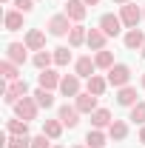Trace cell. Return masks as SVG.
Instances as JSON below:
<instances>
[{
	"label": "cell",
	"mask_w": 145,
	"mask_h": 148,
	"mask_svg": "<svg viewBox=\"0 0 145 148\" xmlns=\"http://www.w3.org/2000/svg\"><path fill=\"white\" fill-rule=\"evenodd\" d=\"M23 97H29V83H26L23 77L14 80V83H9V86H6V91H3L6 106H17V100H23Z\"/></svg>",
	"instance_id": "1"
},
{
	"label": "cell",
	"mask_w": 145,
	"mask_h": 148,
	"mask_svg": "<svg viewBox=\"0 0 145 148\" xmlns=\"http://www.w3.org/2000/svg\"><path fill=\"white\" fill-rule=\"evenodd\" d=\"M46 29H49V34H51V37H66V34L74 29V26H71V17L63 12V14H51Z\"/></svg>",
	"instance_id": "2"
},
{
	"label": "cell",
	"mask_w": 145,
	"mask_h": 148,
	"mask_svg": "<svg viewBox=\"0 0 145 148\" xmlns=\"http://www.w3.org/2000/svg\"><path fill=\"white\" fill-rule=\"evenodd\" d=\"M128 80H131V69H128L125 63H114L108 69V86L122 88V86H128Z\"/></svg>",
	"instance_id": "3"
},
{
	"label": "cell",
	"mask_w": 145,
	"mask_h": 148,
	"mask_svg": "<svg viewBox=\"0 0 145 148\" xmlns=\"http://www.w3.org/2000/svg\"><path fill=\"white\" fill-rule=\"evenodd\" d=\"M37 111H40V106H37L34 97H23V100H17V106H14V114H17L20 120H26V123L37 120Z\"/></svg>",
	"instance_id": "4"
},
{
	"label": "cell",
	"mask_w": 145,
	"mask_h": 148,
	"mask_svg": "<svg viewBox=\"0 0 145 148\" xmlns=\"http://www.w3.org/2000/svg\"><path fill=\"white\" fill-rule=\"evenodd\" d=\"M120 20H122L125 29H137L140 20H142V9L134 6V3H125V6H120Z\"/></svg>",
	"instance_id": "5"
},
{
	"label": "cell",
	"mask_w": 145,
	"mask_h": 148,
	"mask_svg": "<svg viewBox=\"0 0 145 148\" xmlns=\"http://www.w3.org/2000/svg\"><path fill=\"white\" fill-rule=\"evenodd\" d=\"M57 120H60L66 128H77V125H80V111H77V106H68V103L60 106V108H57Z\"/></svg>",
	"instance_id": "6"
},
{
	"label": "cell",
	"mask_w": 145,
	"mask_h": 148,
	"mask_svg": "<svg viewBox=\"0 0 145 148\" xmlns=\"http://www.w3.org/2000/svg\"><path fill=\"white\" fill-rule=\"evenodd\" d=\"M97 100H100V97H94L91 91H80L77 97H74V106H77L80 114H94V111L100 108V106H97Z\"/></svg>",
	"instance_id": "7"
},
{
	"label": "cell",
	"mask_w": 145,
	"mask_h": 148,
	"mask_svg": "<svg viewBox=\"0 0 145 148\" xmlns=\"http://www.w3.org/2000/svg\"><path fill=\"white\" fill-rule=\"evenodd\" d=\"M105 43H108V34L97 26V29H88V37H85V46H88L91 51H103L105 49Z\"/></svg>",
	"instance_id": "8"
},
{
	"label": "cell",
	"mask_w": 145,
	"mask_h": 148,
	"mask_svg": "<svg viewBox=\"0 0 145 148\" xmlns=\"http://www.w3.org/2000/svg\"><path fill=\"white\" fill-rule=\"evenodd\" d=\"M23 43L29 46V51H43V49H46V32H40V29H29L26 37H23Z\"/></svg>",
	"instance_id": "9"
},
{
	"label": "cell",
	"mask_w": 145,
	"mask_h": 148,
	"mask_svg": "<svg viewBox=\"0 0 145 148\" xmlns=\"http://www.w3.org/2000/svg\"><path fill=\"white\" fill-rule=\"evenodd\" d=\"M29 46L26 43H9L6 46V60H12V63H17V66H23L26 60H29Z\"/></svg>",
	"instance_id": "10"
},
{
	"label": "cell",
	"mask_w": 145,
	"mask_h": 148,
	"mask_svg": "<svg viewBox=\"0 0 145 148\" xmlns=\"http://www.w3.org/2000/svg\"><path fill=\"white\" fill-rule=\"evenodd\" d=\"M100 29H103L108 37H117L120 32H122V20H120V14H103V17H100Z\"/></svg>",
	"instance_id": "11"
},
{
	"label": "cell",
	"mask_w": 145,
	"mask_h": 148,
	"mask_svg": "<svg viewBox=\"0 0 145 148\" xmlns=\"http://www.w3.org/2000/svg\"><path fill=\"white\" fill-rule=\"evenodd\" d=\"M137 103H140V97H137V88H134V86H122V88H117V106L131 108V106H137Z\"/></svg>",
	"instance_id": "12"
},
{
	"label": "cell",
	"mask_w": 145,
	"mask_h": 148,
	"mask_svg": "<svg viewBox=\"0 0 145 148\" xmlns=\"http://www.w3.org/2000/svg\"><path fill=\"white\" fill-rule=\"evenodd\" d=\"M94 71H97V63H94L91 57H80V60L74 63V74H77L80 80H88V77H94Z\"/></svg>",
	"instance_id": "13"
},
{
	"label": "cell",
	"mask_w": 145,
	"mask_h": 148,
	"mask_svg": "<svg viewBox=\"0 0 145 148\" xmlns=\"http://www.w3.org/2000/svg\"><path fill=\"white\" fill-rule=\"evenodd\" d=\"M60 94L63 97H77L80 94V77L77 74H66L60 80Z\"/></svg>",
	"instance_id": "14"
},
{
	"label": "cell",
	"mask_w": 145,
	"mask_h": 148,
	"mask_svg": "<svg viewBox=\"0 0 145 148\" xmlns=\"http://www.w3.org/2000/svg\"><path fill=\"white\" fill-rule=\"evenodd\" d=\"M60 80H63V77H60L54 69H46V71L37 74V83H40V88H49V91H51V88H60Z\"/></svg>",
	"instance_id": "15"
},
{
	"label": "cell",
	"mask_w": 145,
	"mask_h": 148,
	"mask_svg": "<svg viewBox=\"0 0 145 148\" xmlns=\"http://www.w3.org/2000/svg\"><path fill=\"white\" fill-rule=\"evenodd\" d=\"M85 12H88V6L83 0H66V14L71 17V23H80L85 17Z\"/></svg>",
	"instance_id": "16"
},
{
	"label": "cell",
	"mask_w": 145,
	"mask_h": 148,
	"mask_svg": "<svg viewBox=\"0 0 145 148\" xmlns=\"http://www.w3.org/2000/svg\"><path fill=\"white\" fill-rule=\"evenodd\" d=\"M142 43H145L142 29H128V32H125V49H128V51H140Z\"/></svg>",
	"instance_id": "17"
},
{
	"label": "cell",
	"mask_w": 145,
	"mask_h": 148,
	"mask_svg": "<svg viewBox=\"0 0 145 148\" xmlns=\"http://www.w3.org/2000/svg\"><path fill=\"white\" fill-rule=\"evenodd\" d=\"M3 26H6V32H20L23 29V12H17V9L6 12L3 14Z\"/></svg>",
	"instance_id": "18"
},
{
	"label": "cell",
	"mask_w": 145,
	"mask_h": 148,
	"mask_svg": "<svg viewBox=\"0 0 145 148\" xmlns=\"http://www.w3.org/2000/svg\"><path fill=\"white\" fill-rule=\"evenodd\" d=\"M105 143H108V134L103 128H91L85 134V145L88 148H105Z\"/></svg>",
	"instance_id": "19"
},
{
	"label": "cell",
	"mask_w": 145,
	"mask_h": 148,
	"mask_svg": "<svg viewBox=\"0 0 145 148\" xmlns=\"http://www.w3.org/2000/svg\"><path fill=\"white\" fill-rule=\"evenodd\" d=\"M105 88H108V77H100V74L88 77V86H85V91H91L94 97H103V94H105Z\"/></svg>",
	"instance_id": "20"
},
{
	"label": "cell",
	"mask_w": 145,
	"mask_h": 148,
	"mask_svg": "<svg viewBox=\"0 0 145 148\" xmlns=\"http://www.w3.org/2000/svg\"><path fill=\"white\" fill-rule=\"evenodd\" d=\"M111 123H114V117H111L108 108H97L91 114V125H94V128H108Z\"/></svg>",
	"instance_id": "21"
},
{
	"label": "cell",
	"mask_w": 145,
	"mask_h": 148,
	"mask_svg": "<svg viewBox=\"0 0 145 148\" xmlns=\"http://www.w3.org/2000/svg\"><path fill=\"white\" fill-rule=\"evenodd\" d=\"M6 131H9L12 137H29V123L20 120V117H14V120L6 123Z\"/></svg>",
	"instance_id": "22"
},
{
	"label": "cell",
	"mask_w": 145,
	"mask_h": 148,
	"mask_svg": "<svg viewBox=\"0 0 145 148\" xmlns=\"http://www.w3.org/2000/svg\"><path fill=\"white\" fill-rule=\"evenodd\" d=\"M31 63H34L40 71H46V69H51V63H54V51H34V57H31Z\"/></svg>",
	"instance_id": "23"
},
{
	"label": "cell",
	"mask_w": 145,
	"mask_h": 148,
	"mask_svg": "<svg viewBox=\"0 0 145 148\" xmlns=\"http://www.w3.org/2000/svg\"><path fill=\"white\" fill-rule=\"evenodd\" d=\"M0 74H3V80L14 83V80H20V66L12 63V60H3V63H0Z\"/></svg>",
	"instance_id": "24"
},
{
	"label": "cell",
	"mask_w": 145,
	"mask_h": 148,
	"mask_svg": "<svg viewBox=\"0 0 145 148\" xmlns=\"http://www.w3.org/2000/svg\"><path fill=\"white\" fill-rule=\"evenodd\" d=\"M85 37H88V29L77 23V26H74L71 32H68V46H71V49H77V46H83V43H85Z\"/></svg>",
	"instance_id": "25"
},
{
	"label": "cell",
	"mask_w": 145,
	"mask_h": 148,
	"mask_svg": "<svg viewBox=\"0 0 145 148\" xmlns=\"http://www.w3.org/2000/svg\"><path fill=\"white\" fill-rule=\"evenodd\" d=\"M108 137H111V140H117V143H122V140L128 137V123H122V120H114V123L108 125Z\"/></svg>",
	"instance_id": "26"
},
{
	"label": "cell",
	"mask_w": 145,
	"mask_h": 148,
	"mask_svg": "<svg viewBox=\"0 0 145 148\" xmlns=\"http://www.w3.org/2000/svg\"><path fill=\"white\" fill-rule=\"evenodd\" d=\"M63 128H66V125H63L60 120H46V123H43V134H46L49 140H60Z\"/></svg>",
	"instance_id": "27"
},
{
	"label": "cell",
	"mask_w": 145,
	"mask_h": 148,
	"mask_svg": "<svg viewBox=\"0 0 145 148\" xmlns=\"http://www.w3.org/2000/svg\"><path fill=\"white\" fill-rule=\"evenodd\" d=\"M31 97L37 100V106H40V108H51V106H54V97H51V91H49V88H37Z\"/></svg>",
	"instance_id": "28"
},
{
	"label": "cell",
	"mask_w": 145,
	"mask_h": 148,
	"mask_svg": "<svg viewBox=\"0 0 145 148\" xmlns=\"http://www.w3.org/2000/svg\"><path fill=\"white\" fill-rule=\"evenodd\" d=\"M94 63H97V69H105V71H108L111 66H114V54H111L108 49H103V51L94 54Z\"/></svg>",
	"instance_id": "29"
},
{
	"label": "cell",
	"mask_w": 145,
	"mask_h": 148,
	"mask_svg": "<svg viewBox=\"0 0 145 148\" xmlns=\"http://www.w3.org/2000/svg\"><path fill=\"white\" fill-rule=\"evenodd\" d=\"M128 120H131L134 125H145V103H137V106H131V114H128Z\"/></svg>",
	"instance_id": "30"
},
{
	"label": "cell",
	"mask_w": 145,
	"mask_h": 148,
	"mask_svg": "<svg viewBox=\"0 0 145 148\" xmlns=\"http://www.w3.org/2000/svg\"><path fill=\"white\" fill-rule=\"evenodd\" d=\"M68 63H71L68 46H57V49H54V66H68Z\"/></svg>",
	"instance_id": "31"
},
{
	"label": "cell",
	"mask_w": 145,
	"mask_h": 148,
	"mask_svg": "<svg viewBox=\"0 0 145 148\" xmlns=\"http://www.w3.org/2000/svg\"><path fill=\"white\" fill-rule=\"evenodd\" d=\"M6 148H31V137H12V134H9Z\"/></svg>",
	"instance_id": "32"
},
{
	"label": "cell",
	"mask_w": 145,
	"mask_h": 148,
	"mask_svg": "<svg viewBox=\"0 0 145 148\" xmlns=\"http://www.w3.org/2000/svg\"><path fill=\"white\" fill-rule=\"evenodd\" d=\"M12 3H14V9H17V12L29 14V12L34 9V3H37V0H12Z\"/></svg>",
	"instance_id": "33"
},
{
	"label": "cell",
	"mask_w": 145,
	"mask_h": 148,
	"mask_svg": "<svg viewBox=\"0 0 145 148\" xmlns=\"http://www.w3.org/2000/svg\"><path fill=\"white\" fill-rule=\"evenodd\" d=\"M31 148H54V145L49 143L46 134H37V137H31Z\"/></svg>",
	"instance_id": "34"
},
{
	"label": "cell",
	"mask_w": 145,
	"mask_h": 148,
	"mask_svg": "<svg viewBox=\"0 0 145 148\" xmlns=\"http://www.w3.org/2000/svg\"><path fill=\"white\" fill-rule=\"evenodd\" d=\"M140 143H145V125H140Z\"/></svg>",
	"instance_id": "35"
},
{
	"label": "cell",
	"mask_w": 145,
	"mask_h": 148,
	"mask_svg": "<svg viewBox=\"0 0 145 148\" xmlns=\"http://www.w3.org/2000/svg\"><path fill=\"white\" fill-rule=\"evenodd\" d=\"M85 6H100V0H83Z\"/></svg>",
	"instance_id": "36"
},
{
	"label": "cell",
	"mask_w": 145,
	"mask_h": 148,
	"mask_svg": "<svg viewBox=\"0 0 145 148\" xmlns=\"http://www.w3.org/2000/svg\"><path fill=\"white\" fill-rule=\"evenodd\" d=\"M111 3H120V6H125V3H131V0H111Z\"/></svg>",
	"instance_id": "37"
},
{
	"label": "cell",
	"mask_w": 145,
	"mask_h": 148,
	"mask_svg": "<svg viewBox=\"0 0 145 148\" xmlns=\"http://www.w3.org/2000/svg\"><path fill=\"white\" fill-rule=\"evenodd\" d=\"M140 54H142V60H145V43H142V49H140Z\"/></svg>",
	"instance_id": "38"
},
{
	"label": "cell",
	"mask_w": 145,
	"mask_h": 148,
	"mask_svg": "<svg viewBox=\"0 0 145 148\" xmlns=\"http://www.w3.org/2000/svg\"><path fill=\"white\" fill-rule=\"evenodd\" d=\"M140 83H142V88H145V74H142V80H140Z\"/></svg>",
	"instance_id": "39"
},
{
	"label": "cell",
	"mask_w": 145,
	"mask_h": 148,
	"mask_svg": "<svg viewBox=\"0 0 145 148\" xmlns=\"http://www.w3.org/2000/svg\"><path fill=\"white\" fill-rule=\"evenodd\" d=\"M71 148H88V145H71Z\"/></svg>",
	"instance_id": "40"
},
{
	"label": "cell",
	"mask_w": 145,
	"mask_h": 148,
	"mask_svg": "<svg viewBox=\"0 0 145 148\" xmlns=\"http://www.w3.org/2000/svg\"><path fill=\"white\" fill-rule=\"evenodd\" d=\"M142 20H145V6H142Z\"/></svg>",
	"instance_id": "41"
},
{
	"label": "cell",
	"mask_w": 145,
	"mask_h": 148,
	"mask_svg": "<svg viewBox=\"0 0 145 148\" xmlns=\"http://www.w3.org/2000/svg\"><path fill=\"white\" fill-rule=\"evenodd\" d=\"M3 3H12V0H3Z\"/></svg>",
	"instance_id": "42"
},
{
	"label": "cell",
	"mask_w": 145,
	"mask_h": 148,
	"mask_svg": "<svg viewBox=\"0 0 145 148\" xmlns=\"http://www.w3.org/2000/svg\"><path fill=\"white\" fill-rule=\"evenodd\" d=\"M54 148H63V145H54Z\"/></svg>",
	"instance_id": "43"
}]
</instances>
